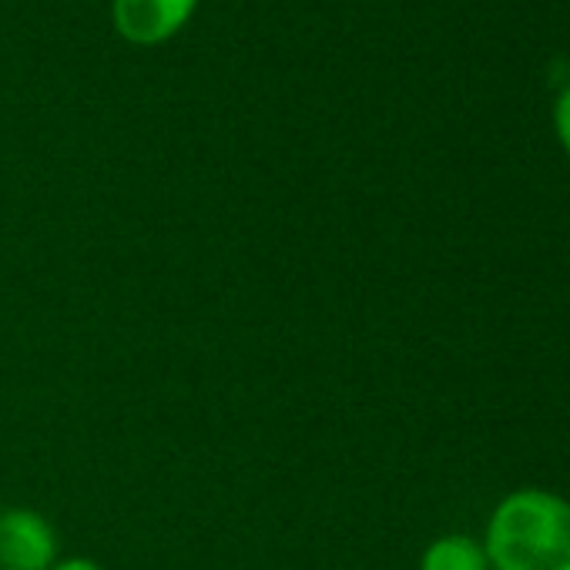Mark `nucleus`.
<instances>
[{
  "instance_id": "f257e3e1",
  "label": "nucleus",
  "mask_w": 570,
  "mask_h": 570,
  "mask_svg": "<svg viewBox=\"0 0 570 570\" xmlns=\"http://www.w3.org/2000/svg\"><path fill=\"white\" fill-rule=\"evenodd\" d=\"M487 560L497 570H570V503L547 490H517L487 523Z\"/></svg>"
},
{
  "instance_id": "39448f33",
  "label": "nucleus",
  "mask_w": 570,
  "mask_h": 570,
  "mask_svg": "<svg viewBox=\"0 0 570 570\" xmlns=\"http://www.w3.org/2000/svg\"><path fill=\"white\" fill-rule=\"evenodd\" d=\"M553 128H557V138H560L563 151L570 155V88H563L557 105H553Z\"/></svg>"
},
{
  "instance_id": "423d86ee",
  "label": "nucleus",
  "mask_w": 570,
  "mask_h": 570,
  "mask_svg": "<svg viewBox=\"0 0 570 570\" xmlns=\"http://www.w3.org/2000/svg\"><path fill=\"white\" fill-rule=\"evenodd\" d=\"M51 570H105V567L98 560H91V557H65Z\"/></svg>"
},
{
  "instance_id": "20e7f679",
  "label": "nucleus",
  "mask_w": 570,
  "mask_h": 570,
  "mask_svg": "<svg viewBox=\"0 0 570 570\" xmlns=\"http://www.w3.org/2000/svg\"><path fill=\"white\" fill-rule=\"evenodd\" d=\"M420 570H490V560L476 540L463 533H446L423 550Z\"/></svg>"
},
{
  "instance_id": "7ed1b4c3",
  "label": "nucleus",
  "mask_w": 570,
  "mask_h": 570,
  "mask_svg": "<svg viewBox=\"0 0 570 570\" xmlns=\"http://www.w3.org/2000/svg\"><path fill=\"white\" fill-rule=\"evenodd\" d=\"M195 8L198 0H111V18L125 41L155 48L175 38Z\"/></svg>"
},
{
  "instance_id": "f03ea898",
  "label": "nucleus",
  "mask_w": 570,
  "mask_h": 570,
  "mask_svg": "<svg viewBox=\"0 0 570 570\" xmlns=\"http://www.w3.org/2000/svg\"><path fill=\"white\" fill-rule=\"evenodd\" d=\"M58 563L55 523L28 507L0 513V570H51Z\"/></svg>"
}]
</instances>
